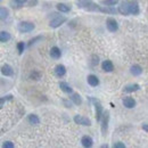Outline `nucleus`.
I'll return each instance as SVG.
<instances>
[{
    "instance_id": "nucleus-1",
    "label": "nucleus",
    "mask_w": 148,
    "mask_h": 148,
    "mask_svg": "<svg viewBox=\"0 0 148 148\" xmlns=\"http://www.w3.org/2000/svg\"><path fill=\"white\" fill-rule=\"evenodd\" d=\"M77 7L87 12H99V5L95 3L92 0H77Z\"/></svg>"
},
{
    "instance_id": "nucleus-2",
    "label": "nucleus",
    "mask_w": 148,
    "mask_h": 148,
    "mask_svg": "<svg viewBox=\"0 0 148 148\" xmlns=\"http://www.w3.org/2000/svg\"><path fill=\"white\" fill-rule=\"evenodd\" d=\"M110 120H111V114L108 111H104L101 114V119H100V130H101V134L106 136L107 131H108V124H110Z\"/></svg>"
},
{
    "instance_id": "nucleus-3",
    "label": "nucleus",
    "mask_w": 148,
    "mask_h": 148,
    "mask_svg": "<svg viewBox=\"0 0 148 148\" xmlns=\"http://www.w3.org/2000/svg\"><path fill=\"white\" fill-rule=\"evenodd\" d=\"M34 29H36V25L32 22H27V21L19 22L17 25V30L21 33H29V32H32Z\"/></svg>"
},
{
    "instance_id": "nucleus-4",
    "label": "nucleus",
    "mask_w": 148,
    "mask_h": 148,
    "mask_svg": "<svg viewBox=\"0 0 148 148\" xmlns=\"http://www.w3.org/2000/svg\"><path fill=\"white\" fill-rule=\"evenodd\" d=\"M55 16L53 17V18L50 19V22H49V26L51 27V29H57V27H59L60 25H63L67 18L65 17V16H63V15H57V14H54Z\"/></svg>"
},
{
    "instance_id": "nucleus-5",
    "label": "nucleus",
    "mask_w": 148,
    "mask_h": 148,
    "mask_svg": "<svg viewBox=\"0 0 148 148\" xmlns=\"http://www.w3.org/2000/svg\"><path fill=\"white\" fill-rule=\"evenodd\" d=\"M73 121L79 125H83V127H90L91 125V120L86 117V116H82V115H75L73 117Z\"/></svg>"
},
{
    "instance_id": "nucleus-6",
    "label": "nucleus",
    "mask_w": 148,
    "mask_h": 148,
    "mask_svg": "<svg viewBox=\"0 0 148 148\" xmlns=\"http://www.w3.org/2000/svg\"><path fill=\"white\" fill-rule=\"evenodd\" d=\"M129 12L131 15H139L140 14V7L138 0H130L129 1Z\"/></svg>"
},
{
    "instance_id": "nucleus-7",
    "label": "nucleus",
    "mask_w": 148,
    "mask_h": 148,
    "mask_svg": "<svg viewBox=\"0 0 148 148\" xmlns=\"http://www.w3.org/2000/svg\"><path fill=\"white\" fill-rule=\"evenodd\" d=\"M106 27H107V30L110 32L114 33V32H116L119 30V23H117V21L115 18L108 17V18L106 19Z\"/></svg>"
},
{
    "instance_id": "nucleus-8",
    "label": "nucleus",
    "mask_w": 148,
    "mask_h": 148,
    "mask_svg": "<svg viewBox=\"0 0 148 148\" xmlns=\"http://www.w3.org/2000/svg\"><path fill=\"white\" fill-rule=\"evenodd\" d=\"M117 13H120L121 15H124V16H129L130 12H129V1L128 0L122 1L120 3V6L117 7Z\"/></svg>"
},
{
    "instance_id": "nucleus-9",
    "label": "nucleus",
    "mask_w": 148,
    "mask_h": 148,
    "mask_svg": "<svg viewBox=\"0 0 148 148\" xmlns=\"http://www.w3.org/2000/svg\"><path fill=\"white\" fill-rule=\"evenodd\" d=\"M123 106L125 107V108H129V110H131V108H134L136 107V105H137V101H136V99L134 98H132V97H124L123 98Z\"/></svg>"
},
{
    "instance_id": "nucleus-10",
    "label": "nucleus",
    "mask_w": 148,
    "mask_h": 148,
    "mask_svg": "<svg viewBox=\"0 0 148 148\" xmlns=\"http://www.w3.org/2000/svg\"><path fill=\"white\" fill-rule=\"evenodd\" d=\"M93 105H95V110H96V120H97V122H99L100 119H101V114H103V112H104L103 105L100 104L99 100H96V101L93 103Z\"/></svg>"
},
{
    "instance_id": "nucleus-11",
    "label": "nucleus",
    "mask_w": 148,
    "mask_h": 148,
    "mask_svg": "<svg viewBox=\"0 0 148 148\" xmlns=\"http://www.w3.org/2000/svg\"><path fill=\"white\" fill-rule=\"evenodd\" d=\"M101 69H103L104 72H106V73H111V72L114 71V64H113L112 60L106 59V60H104V62L101 63Z\"/></svg>"
},
{
    "instance_id": "nucleus-12",
    "label": "nucleus",
    "mask_w": 148,
    "mask_h": 148,
    "mask_svg": "<svg viewBox=\"0 0 148 148\" xmlns=\"http://www.w3.org/2000/svg\"><path fill=\"white\" fill-rule=\"evenodd\" d=\"M71 96H70V100L73 103L74 105H81L82 103H83V99H82V97H81V95L80 93H77V92H71L70 93Z\"/></svg>"
},
{
    "instance_id": "nucleus-13",
    "label": "nucleus",
    "mask_w": 148,
    "mask_h": 148,
    "mask_svg": "<svg viewBox=\"0 0 148 148\" xmlns=\"http://www.w3.org/2000/svg\"><path fill=\"white\" fill-rule=\"evenodd\" d=\"M0 71H1V74L3 76H12L14 74V70L9 64H3L0 69Z\"/></svg>"
},
{
    "instance_id": "nucleus-14",
    "label": "nucleus",
    "mask_w": 148,
    "mask_h": 148,
    "mask_svg": "<svg viewBox=\"0 0 148 148\" xmlns=\"http://www.w3.org/2000/svg\"><path fill=\"white\" fill-rule=\"evenodd\" d=\"M140 89V86L138 83H131V84H128L123 88V92L125 93H132V92H136Z\"/></svg>"
},
{
    "instance_id": "nucleus-15",
    "label": "nucleus",
    "mask_w": 148,
    "mask_h": 148,
    "mask_svg": "<svg viewBox=\"0 0 148 148\" xmlns=\"http://www.w3.org/2000/svg\"><path fill=\"white\" fill-rule=\"evenodd\" d=\"M143 72H144V69L138 64H134V65H132L130 67V73L132 74L133 76H139V75L143 74Z\"/></svg>"
},
{
    "instance_id": "nucleus-16",
    "label": "nucleus",
    "mask_w": 148,
    "mask_h": 148,
    "mask_svg": "<svg viewBox=\"0 0 148 148\" xmlns=\"http://www.w3.org/2000/svg\"><path fill=\"white\" fill-rule=\"evenodd\" d=\"M81 144H82L83 147L90 148L93 146V139L90 136H83V137L81 138Z\"/></svg>"
},
{
    "instance_id": "nucleus-17",
    "label": "nucleus",
    "mask_w": 148,
    "mask_h": 148,
    "mask_svg": "<svg viewBox=\"0 0 148 148\" xmlns=\"http://www.w3.org/2000/svg\"><path fill=\"white\" fill-rule=\"evenodd\" d=\"M87 82H88V84L91 86V87H97V86H99V79H98L97 75H95V74H89V75H88Z\"/></svg>"
},
{
    "instance_id": "nucleus-18",
    "label": "nucleus",
    "mask_w": 148,
    "mask_h": 148,
    "mask_svg": "<svg viewBox=\"0 0 148 148\" xmlns=\"http://www.w3.org/2000/svg\"><path fill=\"white\" fill-rule=\"evenodd\" d=\"M54 72H55V74L58 77H62V76H64L66 74V67L63 64H58V65H56Z\"/></svg>"
},
{
    "instance_id": "nucleus-19",
    "label": "nucleus",
    "mask_w": 148,
    "mask_h": 148,
    "mask_svg": "<svg viewBox=\"0 0 148 148\" xmlns=\"http://www.w3.org/2000/svg\"><path fill=\"white\" fill-rule=\"evenodd\" d=\"M59 88H60V90H62L63 92H65V93L73 92L72 87H71L67 82H65V81H60V82H59Z\"/></svg>"
},
{
    "instance_id": "nucleus-20",
    "label": "nucleus",
    "mask_w": 148,
    "mask_h": 148,
    "mask_svg": "<svg viewBox=\"0 0 148 148\" xmlns=\"http://www.w3.org/2000/svg\"><path fill=\"white\" fill-rule=\"evenodd\" d=\"M27 122L30 124H33V125H38L40 124V119L37 114H29L27 115Z\"/></svg>"
},
{
    "instance_id": "nucleus-21",
    "label": "nucleus",
    "mask_w": 148,
    "mask_h": 148,
    "mask_svg": "<svg viewBox=\"0 0 148 148\" xmlns=\"http://www.w3.org/2000/svg\"><path fill=\"white\" fill-rule=\"evenodd\" d=\"M50 56H51V58H54V59H59L60 56H62L60 49H59L57 46L51 47V49H50Z\"/></svg>"
},
{
    "instance_id": "nucleus-22",
    "label": "nucleus",
    "mask_w": 148,
    "mask_h": 148,
    "mask_svg": "<svg viewBox=\"0 0 148 148\" xmlns=\"http://www.w3.org/2000/svg\"><path fill=\"white\" fill-rule=\"evenodd\" d=\"M56 8H57V10L60 12V13H69V12H71V6H69V5H66V3H63V2L57 3V5H56Z\"/></svg>"
},
{
    "instance_id": "nucleus-23",
    "label": "nucleus",
    "mask_w": 148,
    "mask_h": 148,
    "mask_svg": "<svg viewBox=\"0 0 148 148\" xmlns=\"http://www.w3.org/2000/svg\"><path fill=\"white\" fill-rule=\"evenodd\" d=\"M42 77V72L39 71V70H33L31 73H30V79L31 80H34V81H38Z\"/></svg>"
},
{
    "instance_id": "nucleus-24",
    "label": "nucleus",
    "mask_w": 148,
    "mask_h": 148,
    "mask_svg": "<svg viewBox=\"0 0 148 148\" xmlns=\"http://www.w3.org/2000/svg\"><path fill=\"white\" fill-rule=\"evenodd\" d=\"M9 16V9L6 7H0V21H5Z\"/></svg>"
},
{
    "instance_id": "nucleus-25",
    "label": "nucleus",
    "mask_w": 148,
    "mask_h": 148,
    "mask_svg": "<svg viewBox=\"0 0 148 148\" xmlns=\"http://www.w3.org/2000/svg\"><path fill=\"white\" fill-rule=\"evenodd\" d=\"M10 33L7 31H0V42H8L10 40Z\"/></svg>"
},
{
    "instance_id": "nucleus-26",
    "label": "nucleus",
    "mask_w": 148,
    "mask_h": 148,
    "mask_svg": "<svg viewBox=\"0 0 148 148\" xmlns=\"http://www.w3.org/2000/svg\"><path fill=\"white\" fill-rule=\"evenodd\" d=\"M42 39H43V38H42V36H38V37L33 38V39H31V40H30V41L27 42V45H26V46H27V47L30 48V47H32L33 45H36L38 41H41Z\"/></svg>"
},
{
    "instance_id": "nucleus-27",
    "label": "nucleus",
    "mask_w": 148,
    "mask_h": 148,
    "mask_svg": "<svg viewBox=\"0 0 148 148\" xmlns=\"http://www.w3.org/2000/svg\"><path fill=\"white\" fill-rule=\"evenodd\" d=\"M119 3V0H103L101 5L103 6H116Z\"/></svg>"
},
{
    "instance_id": "nucleus-28",
    "label": "nucleus",
    "mask_w": 148,
    "mask_h": 148,
    "mask_svg": "<svg viewBox=\"0 0 148 148\" xmlns=\"http://www.w3.org/2000/svg\"><path fill=\"white\" fill-rule=\"evenodd\" d=\"M17 51H18L19 55H22L23 53H24V50H25V47H26V45L23 42V41H19L18 43H17Z\"/></svg>"
},
{
    "instance_id": "nucleus-29",
    "label": "nucleus",
    "mask_w": 148,
    "mask_h": 148,
    "mask_svg": "<svg viewBox=\"0 0 148 148\" xmlns=\"http://www.w3.org/2000/svg\"><path fill=\"white\" fill-rule=\"evenodd\" d=\"M99 64V57L97 55H92L91 56V58H90V65L95 67V66H97Z\"/></svg>"
},
{
    "instance_id": "nucleus-30",
    "label": "nucleus",
    "mask_w": 148,
    "mask_h": 148,
    "mask_svg": "<svg viewBox=\"0 0 148 148\" xmlns=\"http://www.w3.org/2000/svg\"><path fill=\"white\" fill-rule=\"evenodd\" d=\"M38 0H27L25 3H26V6L27 7H34V6H37L38 5Z\"/></svg>"
},
{
    "instance_id": "nucleus-31",
    "label": "nucleus",
    "mask_w": 148,
    "mask_h": 148,
    "mask_svg": "<svg viewBox=\"0 0 148 148\" xmlns=\"http://www.w3.org/2000/svg\"><path fill=\"white\" fill-rule=\"evenodd\" d=\"M63 104H64V106H65L66 108H71L73 103H72L70 99H63Z\"/></svg>"
},
{
    "instance_id": "nucleus-32",
    "label": "nucleus",
    "mask_w": 148,
    "mask_h": 148,
    "mask_svg": "<svg viewBox=\"0 0 148 148\" xmlns=\"http://www.w3.org/2000/svg\"><path fill=\"white\" fill-rule=\"evenodd\" d=\"M113 147L114 148H125V144H124V143H121V141H117V143H114Z\"/></svg>"
},
{
    "instance_id": "nucleus-33",
    "label": "nucleus",
    "mask_w": 148,
    "mask_h": 148,
    "mask_svg": "<svg viewBox=\"0 0 148 148\" xmlns=\"http://www.w3.org/2000/svg\"><path fill=\"white\" fill-rule=\"evenodd\" d=\"M2 147L3 148H13L14 147V144H13L12 141H5V143L2 144Z\"/></svg>"
},
{
    "instance_id": "nucleus-34",
    "label": "nucleus",
    "mask_w": 148,
    "mask_h": 148,
    "mask_svg": "<svg viewBox=\"0 0 148 148\" xmlns=\"http://www.w3.org/2000/svg\"><path fill=\"white\" fill-rule=\"evenodd\" d=\"M5 101H6V100H5V98H3V97H2V98H0V110L3 107V105H5Z\"/></svg>"
},
{
    "instance_id": "nucleus-35",
    "label": "nucleus",
    "mask_w": 148,
    "mask_h": 148,
    "mask_svg": "<svg viewBox=\"0 0 148 148\" xmlns=\"http://www.w3.org/2000/svg\"><path fill=\"white\" fill-rule=\"evenodd\" d=\"M26 1H27V0H15V2H17V3L21 5V6H22V5H24Z\"/></svg>"
},
{
    "instance_id": "nucleus-36",
    "label": "nucleus",
    "mask_w": 148,
    "mask_h": 148,
    "mask_svg": "<svg viewBox=\"0 0 148 148\" xmlns=\"http://www.w3.org/2000/svg\"><path fill=\"white\" fill-rule=\"evenodd\" d=\"M141 127H143V130H144V131H146V132H147V131H148L147 123H143V125H141Z\"/></svg>"
},
{
    "instance_id": "nucleus-37",
    "label": "nucleus",
    "mask_w": 148,
    "mask_h": 148,
    "mask_svg": "<svg viewBox=\"0 0 148 148\" xmlns=\"http://www.w3.org/2000/svg\"><path fill=\"white\" fill-rule=\"evenodd\" d=\"M108 147V145L107 144H105V145H101V148H107Z\"/></svg>"
},
{
    "instance_id": "nucleus-38",
    "label": "nucleus",
    "mask_w": 148,
    "mask_h": 148,
    "mask_svg": "<svg viewBox=\"0 0 148 148\" xmlns=\"http://www.w3.org/2000/svg\"><path fill=\"white\" fill-rule=\"evenodd\" d=\"M1 2H2V0H0V3H1Z\"/></svg>"
}]
</instances>
